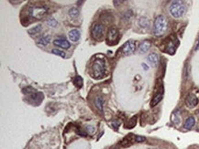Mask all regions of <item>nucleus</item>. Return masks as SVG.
I'll return each instance as SVG.
<instances>
[{
    "mask_svg": "<svg viewBox=\"0 0 199 149\" xmlns=\"http://www.w3.org/2000/svg\"><path fill=\"white\" fill-rule=\"evenodd\" d=\"M175 40H177V39H172V40H170L168 43H167V45H166V52L169 53V54H171V55H173V53L175 52V49H176V46L175 45Z\"/></svg>",
    "mask_w": 199,
    "mask_h": 149,
    "instance_id": "13",
    "label": "nucleus"
},
{
    "mask_svg": "<svg viewBox=\"0 0 199 149\" xmlns=\"http://www.w3.org/2000/svg\"><path fill=\"white\" fill-rule=\"evenodd\" d=\"M90 74L94 79H100L105 76L106 63L102 59H96V61L92 63Z\"/></svg>",
    "mask_w": 199,
    "mask_h": 149,
    "instance_id": "1",
    "label": "nucleus"
},
{
    "mask_svg": "<svg viewBox=\"0 0 199 149\" xmlns=\"http://www.w3.org/2000/svg\"><path fill=\"white\" fill-rule=\"evenodd\" d=\"M111 125H112L114 128L117 129V128H118V126L120 125V123H119L117 120H114V121H112V123H111Z\"/></svg>",
    "mask_w": 199,
    "mask_h": 149,
    "instance_id": "30",
    "label": "nucleus"
},
{
    "mask_svg": "<svg viewBox=\"0 0 199 149\" xmlns=\"http://www.w3.org/2000/svg\"><path fill=\"white\" fill-rule=\"evenodd\" d=\"M167 26H168V23L165 17L162 16V15L158 16L155 19V21H154V27H153L154 35L157 37L162 36L166 31Z\"/></svg>",
    "mask_w": 199,
    "mask_h": 149,
    "instance_id": "2",
    "label": "nucleus"
},
{
    "mask_svg": "<svg viewBox=\"0 0 199 149\" xmlns=\"http://www.w3.org/2000/svg\"><path fill=\"white\" fill-rule=\"evenodd\" d=\"M162 95H163V90L161 91L160 92H158V93L156 94V95L152 98V100H151V107L156 106L157 104L162 101Z\"/></svg>",
    "mask_w": 199,
    "mask_h": 149,
    "instance_id": "16",
    "label": "nucleus"
},
{
    "mask_svg": "<svg viewBox=\"0 0 199 149\" xmlns=\"http://www.w3.org/2000/svg\"><path fill=\"white\" fill-rule=\"evenodd\" d=\"M42 98H43V94L37 92L29 94V96L28 97L29 100L34 102V104H39L41 102H42Z\"/></svg>",
    "mask_w": 199,
    "mask_h": 149,
    "instance_id": "9",
    "label": "nucleus"
},
{
    "mask_svg": "<svg viewBox=\"0 0 199 149\" xmlns=\"http://www.w3.org/2000/svg\"><path fill=\"white\" fill-rule=\"evenodd\" d=\"M48 8L46 7H33L31 8H29V16L33 18L36 19H41L45 16V14L47 13Z\"/></svg>",
    "mask_w": 199,
    "mask_h": 149,
    "instance_id": "4",
    "label": "nucleus"
},
{
    "mask_svg": "<svg viewBox=\"0 0 199 149\" xmlns=\"http://www.w3.org/2000/svg\"><path fill=\"white\" fill-rule=\"evenodd\" d=\"M195 123H196L195 118H194L193 116H190L185 120V123H183V127H185V129H190L195 125Z\"/></svg>",
    "mask_w": 199,
    "mask_h": 149,
    "instance_id": "18",
    "label": "nucleus"
},
{
    "mask_svg": "<svg viewBox=\"0 0 199 149\" xmlns=\"http://www.w3.org/2000/svg\"><path fill=\"white\" fill-rule=\"evenodd\" d=\"M94 104H96V106L97 107V109L99 111H100L101 113H103L104 112V107H103V104H104V99L100 96L96 97L94 99Z\"/></svg>",
    "mask_w": 199,
    "mask_h": 149,
    "instance_id": "17",
    "label": "nucleus"
},
{
    "mask_svg": "<svg viewBox=\"0 0 199 149\" xmlns=\"http://www.w3.org/2000/svg\"><path fill=\"white\" fill-rule=\"evenodd\" d=\"M68 38L73 42L78 41L79 38H80V31H79L78 29H75V28L72 29V30H70L68 33Z\"/></svg>",
    "mask_w": 199,
    "mask_h": 149,
    "instance_id": "10",
    "label": "nucleus"
},
{
    "mask_svg": "<svg viewBox=\"0 0 199 149\" xmlns=\"http://www.w3.org/2000/svg\"><path fill=\"white\" fill-rule=\"evenodd\" d=\"M169 11H170V14L175 18H181L183 14L185 12V5L182 4L181 2H173L171 4L170 7H169Z\"/></svg>",
    "mask_w": 199,
    "mask_h": 149,
    "instance_id": "3",
    "label": "nucleus"
},
{
    "mask_svg": "<svg viewBox=\"0 0 199 149\" xmlns=\"http://www.w3.org/2000/svg\"><path fill=\"white\" fill-rule=\"evenodd\" d=\"M140 25L141 27L143 28H147L149 26V21H148V19L145 18H141L140 19Z\"/></svg>",
    "mask_w": 199,
    "mask_h": 149,
    "instance_id": "25",
    "label": "nucleus"
},
{
    "mask_svg": "<svg viewBox=\"0 0 199 149\" xmlns=\"http://www.w3.org/2000/svg\"><path fill=\"white\" fill-rule=\"evenodd\" d=\"M137 123V116H133L130 120H129V122H128L126 125H125V127L127 129H130V128H133L134 126L136 125Z\"/></svg>",
    "mask_w": 199,
    "mask_h": 149,
    "instance_id": "20",
    "label": "nucleus"
},
{
    "mask_svg": "<svg viewBox=\"0 0 199 149\" xmlns=\"http://www.w3.org/2000/svg\"><path fill=\"white\" fill-rule=\"evenodd\" d=\"M135 136H134L132 135V133H130V135H128L125 138L123 139V141H122V146H129L130 145H132L133 143H136L135 142Z\"/></svg>",
    "mask_w": 199,
    "mask_h": 149,
    "instance_id": "11",
    "label": "nucleus"
},
{
    "mask_svg": "<svg viewBox=\"0 0 199 149\" xmlns=\"http://www.w3.org/2000/svg\"><path fill=\"white\" fill-rule=\"evenodd\" d=\"M142 67H143V68H145V69H146V71H147L148 69H149V68H148V66L146 65V64H144V63H142Z\"/></svg>",
    "mask_w": 199,
    "mask_h": 149,
    "instance_id": "31",
    "label": "nucleus"
},
{
    "mask_svg": "<svg viewBox=\"0 0 199 149\" xmlns=\"http://www.w3.org/2000/svg\"><path fill=\"white\" fill-rule=\"evenodd\" d=\"M23 92L24 93H28V94H31L33 92H36V90H34V89L31 88V87H27V88L23 89Z\"/></svg>",
    "mask_w": 199,
    "mask_h": 149,
    "instance_id": "27",
    "label": "nucleus"
},
{
    "mask_svg": "<svg viewBox=\"0 0 199 149\" xmlns=\"http://www.w3.org/2000/svg\"><path fill=\"white\" fill-rule=\"evenodd\" d=\"M50 39H51L50 36L46 35V36H43V37H41V38H39L38 40V43L39 44V45H41V46H46L50 43Z\"/></svg>",
    "mask_w": 199,
    "mask_h": 149,
    "instance_id": "19",
    "label": "nucleus"
},
{
    "mask_svg": "<svg viewBox=\"0 0 199 149\" xmlns=\"http://www.w3.org/2000/svg\"><path fill=\"white\" fill-rule=\"evenodd\" d=\"M198 98L193 93H189L185 98V104L189 108H194L198 104Z\"/></svg>",
    "mask_w": 199,
    "mask_h": 149,
    "instance_id": "8",
    "label": "nucleus"
},
{
    "mask_svg": "<svg viewBox=\"0 0 199 149\" xmlns=\"http://www.w3.org/2000/svg\"><path fill=\"white\" fill-rule=\"evenodd\" d=\"M136 49V43L134 40H128L121 48V52L125 56H129L135 51Z\"/></svg>",
    "mask_w": 199,
    "mask_h": 149,
    "instance_id": "5",
    "label": "nucleus"
},
{
    "mask_svg": "<svg viewBox=\"0 0 199 149\" xmlns=\"http://www.w3.org/2000/svg\"><path fill=\"white\" fill-rule=\"evenodd\" d=\"M117 39H118V31L117 29L115 28H112L108 30L107 33V42L110 45H114V44L117 43Z\"/></svg>",
    "mask_w": 199,
    "mask_h": 149,
    "instance_id": "7",
    "label": "nucleus"
},
{
    "mask_svg": "<svg viewBox=\"0 0 199 149\" xmlns=\"http://www.w3.org/2000/svg\"><path fill=\"white\" fill-rule=\"evenodd\" d=\"M86 130L87 131L88 133H90V135H92V133H94V132H96V129H94V127L92 126V125H87L86 127Z\"/></svg>",
    "mask_w": 199,
    "mask_h": 149,
    "instance_id": "28",
    "label": "nucleus"
},
{
    "mask_svg": "<svg viewBox=\"0 0 199 149\" xmlns=\"http://www.w3.org/2000/svg\"><path fill=\"white\" fill-rule=\"evenodd\" d=\"M78 15H79V11H78V9L75 8V7H73V8L70 9V10H69V16H70L71 18H76Z\"/></svg>",
    "mask_w": 199,
    "mask_h": 149,
    "instance_id": "23",
    "label": "nucleus"
},
{
    "mask_svg": "<svg viewBox=\"0 0 199 149\" xmlns=\"http://www.w3.org/2000/svg\"><path fill=\"white\" fill-rule=\"evenodd\" d=\"M53 44L60 48H63V49L70 48V43L67 40H65V39H55V40L53 41Z\"/></svg>",
    "mask_w": 199,
    "mask_h": 149,
    "instance_id": "15",
    "label": "nucleus"
},
{
    "mask_svg": "<svg viewBox=\"0 0 199 149\" xmlns=\"http://www.w3.org/2000/svg\"><path fill=\"white\" fill-rule=\"evenodd\" d=\"M199 49V38H198V42H197L196 47V49Z\"/></svg>",
    "mask_w": 199,
    "mask_h": 149,
    "instance_id": "32",
    "label": "nucleus"
},
{
    "mask_svg": "<svg viewBox=\"0 0 199 149\" xmlns=\"http://www.w3.org/2000/svg\"><path fill=\"white\" fill-rule=\"evenodd\" d=\"M47 24L49 25L50 27H52V28H55L57 27V25H58V22L55 20L54 18H49L48 20H47Z\"/></svg>",
    "mask_w": 199,
    "mask_h": 149,
    "instance_id": "24",
    "label": "nucleus"
},
{
    "mask_svg": "<svg viewBox=\"0 0 199 149\" xmlns=\"http://www.w3.org/2000/svg\"><path fill=\"white\" fill-rule=\"evenodd\" d=\"M151 46V41L144 40L140 44V46H139V51H140L141 53H146L149 49H150Z\"/></svg>",
    "mask_w": 199,
    "mask_h": 149,
    "instance_id": "12",
    "label": "nucleus"
},
{
    "mask_svg": "<svg viewBox=\"0 0 199 149\" xmlns=\"http://www.w3.org/2000/svg\"><path fill=\"white\" fill-rule=\"evenodd\" d=\"M41 29H42V28H41V25H38V26H36V27H34V28H32L29 29V33L31 34V35L37 34V33H39V32H41Z\"/></svg>",
    "mask_w": 199,
    "mask_h": 149,
    "instance_id": "21",
    "label": "nucleus"
},
{
    "mask_svg": "<svg viewBox=\"0 0 199 149\" xmlns=\"http://www.w3.org/2000/svg\"><path fill=\"white\" fill-rule=\"evenodd\" d=\"M91 32H92L93 38L99 40V39H101L103 37L104 32H105V28H104L102 24H94L92 28Z\"/></svg>",
    "mask_w": 199,
    "mask_h": 149,
    "instance_id": "6",
    "label": "nucleus"
},
{
    "mask_svg": "<svg viewBox=\"0 0 199 149\" xmlns=\"http://www.w3.org/2000/svg\"><path fill=\"white\" fill-rule=\"evenodd\" d=\"M148 61H149V62L151 64V66L155 67L157 64H158V62H159V56H158V54L155 53V52L151 53L150 55L148 56Z\"/></svg>",
    "mask_w": 199,
    "mask_h": 149,
    "instance_id": "14",
    "label": "nucleus"
},
{
    "mask_svg": "<svg viewBox=\"0 0 199 149\" xmlns=\"http://www.w3.org/2000/svg\"><path fill=\"white\" fill-rule=\"evenodd\" d=\"M73 83L75 84V86L78 88H81L83 86V79L80 76H76L73 80Z\"/></svg>",
    "mask_w": 199,
    "mask_h": 149,
    "instance_id": "22",
    "label": "nucleus"
},
{
    "mask_svg": "<svg viewBox=\"0 0 199 149\" xmlns=\"http://www.w3.org/2000/svg\"><path fill=\"white\" fill-rule=\"evenodd\" d=\"M146 140L145 137L143 136H135V142L136 143H141V142H144Z\"/></svg>",
    "mask_w": 199,
    "mask_h": 149,
    "instance_id": "29",
    "label": "nucleus"
},
{
    "mask_svg": "<svg viewBox=\"0 0 199 149\" xmlns=\"http://www.w3.org/2000/svg\"><path fill=\"white\" fill-rule=\"evenodd\" d=\"M52 52L53 54H55V55L61 56V57H62V58L65 57V53H64L63 51H60V49H52Z\"/></svg>",
    "mask_w": 199,
    "mask_h": 149,
    "instance_id": "26",
    "label": "nucleus"
}]
</instances>
